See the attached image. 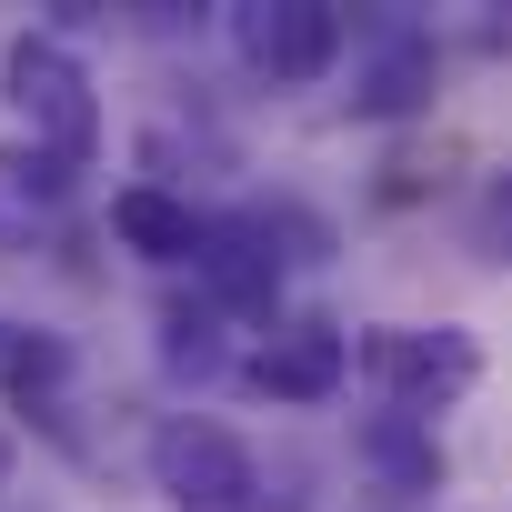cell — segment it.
<instances>
[{
	"instance_id": "cell-1",
	"label": "cell",
	"mask_w": 512,
	"mask_h": 512,
	"mask_svg": "<svg viewBox=\"0 0 512 512\" xmlns=\"http://www.w3.org/2000/svg\"><path fill=\"white\" fill-rule=\"evenodd\" d=\"M0 101H11L21 141L51 151L61 171H81L101 151V91H91V71H81V51L61 31H21L0 51Z\"/></svg>"
},
{
	"instance_id": "cell-2",
	"label": "cell",
	"mask_w": 512,
	"mask_h": 512,
	"mask_svg": "<svg viewBox=\"0 0 512 512\" xmlns=\"http://www.w3.org/2000/svg\"><path fill=\"white\" fill-rule=\"evenodd\" d=\"M352 372L382 392V412L432 422V412H452V402L482 382V342H472L462 322H382V332L352 342Z\"/></svg>"
},
{
	"instance_id": "cell-3",
	"label": "cell",
	"mask_w": 512,
	"mask_h": 512,
	"mask_svg": "<svg viewBox=\"0 0 512 512\" xmlns=\"http://www.w3.org/2000/svg\"><path fill=\"white\" fill-rule=\"evenodd\" d=\"M151 482L171 512H251V492H262V462H251L241 432H221L211 412H171L151 432Z\"/></svg>"
},
{
	"instance_id": "cell-4",
	"label": "cell",
	"mask_w": 512,
	"mask_h": 512,
	"mask_svg": "<svg viewBox=\"0 0 512 512\" xmlns=\"http://www.w3.org/2000/svg\"><path fill=\"white\" fill-rule=\"evenodd\" d=\"M342 11L332 0H231V61L272 91H312L342 61Z\"/></svg>"
},
{
	"instance_id": "cell-5",
	"label": "cell",
	"mask_w": 512,
	"mask_h": 512,
	"mask_svg": "<svg viewBox=\"0 0 512 512\" xmlns=\"http://www.w3.org/2000/svg\"><path fill=\"white\" fill-rule=\"evenodd\" d=\"M201 302L231 312V322H262L282 302V231L272 211H231V221H201V262H191Z\"/></svg>"
},
{
	"instance_id": "cell-6",
	"label": "cell",
	"mask_w": 512,
	"mask_h": 512,
	"mask_svg": "<svg viewBox=\"0 0 512 512\" xmlns=\"http://www.w3.org/2000/svg\"><path fill=\"white\" fill-rule=\"evenodd\" d=\"M241 382L272 392V402H332L352 382V332L342 322H282V332H262V352L241 362Z\"/></svg>"
},
{
	"instance_id": "cell-7",
	"label": "cell",
	"mask_w": 512,
	"mask_h": 512,
	"mask_svg": "<svg viewBox=\"0 0 512 512\" xmlns=\"http://www.w3.org/2000/svg\"><path fill=\"white\" fill-rule=\"evenodd\" d=\"M111 241L141 251L151 272H181V262H201V211L181 191H161V181H121L111 191Z\"/></svg>"
},
{
	"instance_id": "cell-8",
	"label": "cell",
	"mask_w": 512,
	"mask_h": 512,
	"mask_svg": "<svg viewBox=\"0 0 512 512\" xmlns=\"http://www.w3.org/2000/svg\"><path fill=\"white\" fill-rule=\"evenodd\" d=\"M432 71H442L432 31L392 21V31L372 41V61H362V91H352V111H362V121H402V111H422V101H432Z\"/></svg>"
},
{
	"instance_id": "cell-9",
	"label": "cell",
	"mask_w": 512,
	"mask_h": 512,
	"mask_svg": "<svg viewBox=\"0 0 512 512\" xmlns=\"http://www.w3.org/2000/svg\"><path fill=\"white\" fill-rule=\"evenodd\" d=\"M61 201H71V171H61L51 151L0 141V251H31V241L61 221Z\"/></svg>"
},
{
	"instance_id": "cell-10",
	"label": "cell",
	"mask_w": 512,
	"mask_h": 512,
	"mask_svg": "<svg viewBox=\"0 0 512 512\" xmlns=\"http://www.w3.org/2000/svg\"><path fill=\"white\" fill-rule=\"evenodd\" d=\"M362 462H372L392 492H442V442H432V422H412V412H372V422H362Z\"/></svg>"
},
{
	"instance_id": "cell-11",
	"label": "cell",
	"mask_w": 512,
	"mask_h": 512,
	"mask_svg": "<svg viewBox=\"0 0 512 512\" xmlns=\"http://www.w3.org/2000/svg\"><path fill=\"white\" fill-rule=\"evenodd\" d=\"M61 382H71V342H61V332H21V322H0V392H11L21 412H51Z\"/></svg>"
},
{
	"instance_id": "cell-12",
	"label": "cell",
	"mask_w": 512,
	"mask_h": 512,
	"mask_svg": "<svg viewBox=\"0 0 512 512\" xmlns=\"http://www.w3.org/2000/svg\"><path fill=\"white\" fill-rule=\"evenodd\" d=\"M161 362H171L181 382H221V362H231V312L171 302V312H161Z\"/></svg>"
},
{
	"instance_id": "cell-13",
	"label": "cell",
	"mask_w": 512,
	"mask_h": 512,
	"mask_svg": "<svg viewBox=\"0 0 512 512\" xmlns=\"http://www.w3.org/2000/svg\"><path fill=\"white\" fill-rule=\"evenodd\" d=\"M472 251H482V262H512V171L482 191V211H472Z\"/></svg>"
}]
</instances>
